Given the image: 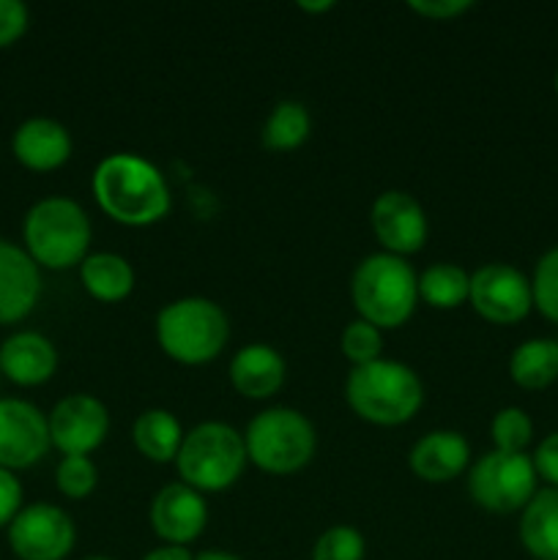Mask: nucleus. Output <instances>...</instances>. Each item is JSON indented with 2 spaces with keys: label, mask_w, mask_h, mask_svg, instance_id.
<instances>
[{
  "label": "nucleus",
  "mask_w": 558,
  "mask_h": 560,
  "mask_svg": "<svg viewBox=\"0 0 558 560\" xmlns=\"http://www.w3.org/2000/svg\"><path fill=\"white\" fill-rule=\"evenodd\" d=\"M91 191L96 206L124 228H151L173 208V195L162 170L131 151L104 156L93 170Z\"/></svg>",
  "instance_id": "f257e3e1"
},
{
  "label": "nucleus",
  "mask_w": 558,
  "mask_h": 560,
  "mask_svg": "<svg viewBox=\"0 0 558 560\" xmlns=\"http://www.w3.org/2000/svg\"><path fill=\"white\" fill-rule=\"evenodd\" d=\"M345 402L367 424L403 427L425 405V383L405 361L377 359L348 372Z\"/></svg>",
  "instance_id": "f03ea898"
},
{
  "label": "nucleus",
  "mask_w": 558,
  "mask_h": 560,
  "mask_svg": "<svg viewBox=\"0 0 558 560\" xmlns=\"http://www.w3.org/2000/svg\"><path fill=\"white\" fill-rule=\"evenodd\" d=\"M93 228L85 208L63 195L33 202L22 219V246L38 268L69 271L91 255Z\"/></svg>",
  "instance_id": "7ed1b4c3"
},
{
  "label": "nucleus",
  "mask_w": 558,
  "mask_h": 560,
  "mask_svg": "<svg viewBox=\"0 0 558 560\" xmlns=\"http://www.w3.org/2000/svg\"><path fill=\"white\" fill-rule=\"evenodd\" d=\"M350 299L361 320L375 328H399L410 320L419 304V273L408 257L375 252L356 266Z\"/></svg>",
  "instance_id": "20e7f679"
},
{
  "label": "nucleus",
  "mask_w": 558,
  "mask_h": 560,
  "mask_svg": "<svg viewBox=\"0 0 558 560\" xmlns=\"http://www.w3.org/2000/svg\"><path fill=\"white\" fill-rule=\"evenodd\" d=\"M230 339V317L206 295H184L164 304L156 315V342L167 359L202 366L222 355Z\"/></svg>",
  "instance_id": "39448f33"
},
{
  "label": "nucleus",
  "mask_w": 558,
  "mask_h": 560,
  "mask_svg": "<svg viewBox=\"0 0 558 560\" xmlns=\"http://www.w3.org/2000/svg\"><path fill=\"white\" fill-rule=\"evenodd\" d=\"M246 463L244 432L224 421H200L184 435L175 470L197 492H224L241 479Z\"/></svg>",
  "instance_id": "423d86ee"
},
{
  "label": "nucleus",
  "mask_w": 558,
  "mask_h": 560,
  "mask_svg": "<svg viewBox=\"0 0 558 560\" xmlns=\"http://www.w3.org/2000/svg\"><path fill=\"white\" fill-rule=\"evenodd\" d=\"M246 457L271 476L299 474L317 452V430L310 416L295 408H266L246 424Z\"/></svg>",
  "instance_id": "0eeeda50"
},
{
  "label": "nucleus",
  "mask_w": 558,
  "mask_h": 560,
  "mask_svg": "<svg viewBox=\"0 0 558 560\" xmlns=\"http://www.w3.org/2000/svg\"><path fill=\"white\" fill-rule=\"evenodd\" d=\"M539 490L531 454L487 452L470 465L468 495L479 509L492 514H514L528 506Z\"/></svg>",
  "instance_id": "6e6552de"
},
{
  "label": "nucleus",
  "mask_w": 558,
  "mask_h": 560,
  "mask_svg": "<svg viewBox=\"0 0 558 560\" xmlns=\"http://www.w3.org/2000/svg\"><path fill=\"white\" fill-rule=\"evenodd\" d=\"M11 552L20 560H66L74 552L77 525L55 503H25L5 528Z\"/></svg>",
  "instance_id": "1a4fd4ad"
},
{
  "label": "nucleus",
  "mask_w": 558,
  "mask_h": 560,
  "mask_svg": "<svg viewBox=\"0 0 558 560\" xmlns=\"http://www.w3.org/2000/svg\"><path fill=\"white\" fill-rule=\"evenodd\" d=\"M468 304L481 320L514 326L534 310L531 277L509 262H485L470 273Z\"/></svg>",
  "instance_id": "9d476101"
},
{
  "label": "nucleus",
  "mask_w": 558,
  "mask_h": 560,
  "mask_svg": "<svg viewBox=\"0 0 558 560\" xmlns=\"http://www.w3.org/2000/svg\"><path fill=\"white\" fill-rule=\"evenodd\" d=\"M49 441L63 457H91L109 435V410L93 394H66L47 413Z\"/></svg>",
  "instance_id": "9b49d317"
},
{
  "label": "nucleus",
  "mask_w": 558,
  "mask_h": 560,
  "mask_svg": "<svg viewBox=\"0 0 558 560\" xmlns=\"http://www.w3.org/2000/svg\"><path fill=\"white\" fill-rule=\"evenodd\" d=\"M53 448L49 421L38 405L20 397H0V468L27 470Z\"/></svg>",
  "instance_id": "f8f14e48"
},
{
  "label": "nucleus",
  "mask_w": 558,
  "mask_h": 560,
  "mask_svg": "<svg viewBox=\"0 0 558 560\" xmlns=\"http://www.w3.org/2000/svg\"><path fill=\"white\" fill-rule=\"evenodd\" d=\"M370 224L381 252L397 257L421 252L430 235L425 208L410 191L403 189H386L375 197L370 208Z\"/></svg>",
  "instance_id": "ddd939ff"
},
{
  "label": "nucleus",
  "mask_w": 558,
  "mask_h": 560,
  "mask_svg": "<svg viewBox=\"0 0 558 560\" xmlns=\"http://www.w3.org/2000/svg\"><path fill=\"white\" fill-rule=\"evenodd\" d=\"M148 523L164 545L189 547L208 525V503L202 492L184 481L164 485L148 506Z\"/></svg>",
  "instance_id": "4468645a"
},
{
  "label": "nucleus",
  "mask_w": 558,
  "mask_h": 560,
  "mask_svg": "<svg viewBox=\"0 0 558 560\" xmlns=\"http://www.w3.org/2000/svg\"><path fill=\"white\" fill-rule=\"evenodd\" d=\"M42 268L25 246L0 235V326H16L42 301Z\"/></svg>",
  "instance_id": "2eb2a0df"
},
{
  "label": "nucleus",
  "mask_w": 558,
  "mask_h": 560,
  "mask_svg": "<svg viewBox=\"0 0 558 560\" xmlns=\"http://www.w3.org/2000/svg\"><path fill=\"white\" fill-rule=\"evenodd\" d=\"M58 361L60 355L55 342L38 331L22 328L0 342V377L14 386H44L58 372Z\"/></svg>",
  "instance_id": "dca6fc26"
},
{
  "label": "nucleus",
  "mask_w": 558,
  "mask_h": 560,
  "mask_svg": "<svg viewBox=\"0 0 558 560\" xmlns=\"http://www.w3.org/2000/svg\"><path fill=\"white\" fill-rule=\"evenodd\" d=\"M74 151L69 129L60 120L36 115V118L22 120L11 135V153L16 162L33 173H53L63 167Z\"/></svg>",
  "instance_id": "f3484780"
},
{
  "label": "nucleus",
  "mask_w": 558,
  "mask_h": 560,
  "mask_svg": "<svg viewBox=\"0 0 558 560\" xmlns=\"http://www.w3.org/2000/svg\"><path fill=\"white\" fill-rule=\"evenodd\" d=\"M408 468L427 485H446L470 468V443L463 432L432 430L408 452Z\"/></svg>",
  "instance_id": "a211bd4d"
},
{
  "label": "nucleus",
  "mask_w": 558,
  "mask_h": 560,
  "mask_svg": "<svg viewBox=\"0 0 558 560\" xmlns=\"http://www.w3.org/2000/svg\"><path fill=\"white\" fill-rule=\"evenodd\" d=\"M230 383L246 399H268L284 386L288 364L274 345L249 342L230 359Z\"/></svg>",
  "instance_id": "6ab92c4d"
},
{
  "label": "nucleus",
  "mask_w": 558,
  "mask_h": 560,
  "mask_svg": "<svg viewBox=\"0 0 558 560\" xmlns=\"http://www.w3.org/2000/svg\"><path fill=\"white\" fill-rule=\"evenodd\" d=\"M520 545L534 560H558V490L542 487L520 512Z\"/></svg>",
  "instance_id": "aec40b11"
},
{
  "label": "nucleus",
  "mask_w": 558,
  "mask_h": 560,
  "mask_svg": "<svg viewBox=\"0 0 558 560\" xmlns=\"http://www.w3.org/2000/svg\"><path fill=\"white\" fill-rule=\"evenodd\" d=\"M80 282L91 299L102 304H118L135 290V268L118 252H91L80 262Z\"/></svg>",
  "instance_id": "412c9836"
},
{
  "label": "nucleus",
  "mask_w": 558,
  "mask_h": 560,
  "mask_svg": "<svg viewBox=\"0 0 558 560\" xmlns=\"http://www.w3.org/2000/svg\"><path fill=\"white\" fill-rule=\"evenodd\" d=\"M184 435L186 432L181 427L178 416L164 408L142 410L135 419V427H131V441H135L137 452L156 465L175 463Z\"/></svg>",
  "instance_id": "4be33fe9"
},
{
  "label": "nucleus",
  "mask_w": 558,
  "mask_h": 560,
  "mask_svg": "<svg viewBox=\"0 0 558 560\" xmlns=\"http://www.w3.org/2000/svg\"><path fill=\"white\" fill-rule=\"evenodd\" d=\"M509 377L525 392H542L558 381V339L534 337L509 355Z\"/></svg>",
  "instance_id": "5701e85b"
},
{
  "label": "nucleus",
  "mask_w": 558,
  "mask_h": 560,
  "mask_svg": "<svg viewBox=\"0 0 558 560\" xmlns=\"http://www.w3.org/2000/svg\"><path fill=\"white\" fill-rule=\"evenodd\" d=\"M312 135V115L295 98H282L271 107L266 124H263L260 140L268 151L288 153L304 145Z\"/></svg>",
  "instance_id": "b1692460"
},
{
  "label": "nucleus",
  "mask_w": 558,
  "mask_h": 560,
  "mask_svg": "<svg viewBox=\"0 0 558 560\" xmlns=\"http://www.w3.org/2000/svg\"><path fill=\"white\" fill-rule=\"evenodd\" d=\"M470 273L454 262H432L419 273V299L435 310H457L468 304Z\"/></svg>",
  "instance_id": "393cba45"
},
{
  "label": "nucleus",
  "mask_w": 558,
  "mask_h": 560,
  "mask_svg": "<svg viewBox=\"0 0 558 560\" xmlns=\"http://www.w3.org/2000/svg\"><path fill=\"white\" fill-rule=\"evenodd\" d=\"M490 438L496 452L525 454V448L534 441V421L518 405L501 408L490 421Z\"/></svg>",
  "instance_id": "a878e982"
},
{
  "label": "nucleus",
  "mask_w": 558,
  "mask_h": 560,
  "mask_svg": "<svg viewBox=\"0 0 558 560\" xmlns=\"http://www.w3.org/2000/svg\"><path fill=\"white\" fill-rule=\"evenodd\" d=\"M531 293H534V310L558 326V246H550L536 260L531 273Z\"/></svg>",
  "instance_id": "bb28decb"
},
{
  "label": "nucleus",
  "mask_w": 558,
  "mask_h": 560,
  "mask_svg": "<svg viewBox=\"0 0 558 560\" xmlns=\"http://www.w3.org/2000/svg\"><path fill=\"white\" fill-rule=\"evenodd\" d=\"M339 350H342V355L353 366L372 364V361L383 359V331L372 326V323L356 317V320H350L348 326L342 328Z\"/></svg>",
  "instance_id": "cd10ccee"
},
{
  "label": "nucleus",
  "mask_w": 558,
  "mask_h": 560,
  "mask_svg": "<svg viewBox=\"0 0 558 560\" xmlns=\"http://www.w3.org/2000/svg\"><path fill=\"white\" fill-rule=\"evenodd\" d=\"M367 539L353 525H332L312 547V560H364Z\"/></svg>",
  "instance_id": "c85d7f7f"
},
{
  "label": "nucleus",
  "mask_w": 558,
  "mask_h": 560,
  "mask_svg": "<svg viewBox=\"0 0 558 560\" xmlns=\"http://www.w3.org/2000/svg\"><path fill=\"white\" fill-rule=\"evenodd\" d=\"M98 485V468L91 457H63L55 468V487L69 501H85Z\"/></svg>",
  "instance_id": "c756f323"
},
{
  "label": "nucleus",
  "mask_w": 558,
  "mask_h": 560,
  "mask_svg": "<svg viewBox=\"0 0 558 560\" xmlns=\"http://www.w3.org/2000/svg\"><path fill=\"white\" fill-rule=\"evenodd\" d=\"M31 25V11L22 0H0V49L20 42Z\"/></svg>",
  "instance_id": "7c9ffc66"
},
{
  "label": "nucleus",
  "mask_w": 558,
  "mask_h": 560,
  "mask_svg": "<svg viewBox=\"0 0 558 560\" xmlns=\"http://www.w3.org/2000/svg\"><path fill=\"white\" fill-rule=\"evenodd\" d=\"M531 463H534L539 481H545L547 487L558 490V432H550V435H545L536 443L534 454H531Z\"/></svg>",
  "instance_id": "2f4dec72"
},
{
  "label": "nucleus",
  "mask_w": 558,
  "mask_h": 560,
  "mask_svg": "<svg viewBox=\"0 0 558 560\" xmlns=\"http://www.w3.org/2000/svg\"><path fill=\"white\" fill-rule=\"evenodd\" d=\"M22 506H25V490H22V481L16 479V474L0 468V530L9 528L11 520L20 514Z\"/></svg>",
  "instance_id": "473e14b6"
},
{
  "label": "nucleus",
  "mask_w": 558,
  "mask_h": 560,
  "mask_svg": "<svg viewBox=\"0 0 558 560\" xmlns=\"http://www.w3.org/2000/svg\"><path fill=\"white\" fill-rule=\"evenodd\" d=\"M408 9L432 22H449L474 9L470 0H408Z\"/></svg>",
  "instance_id": "72a5a7b5"
},
{
  "label": "nucleus",
  "mask_w": 558,
  "mask_h": 560,
  "mask_svg": "<svg viewBox=\"0 0 558 560\" xmlns=\"http://www.w3.org/2000/svg\"><path fill=\"white\" fill-rule=\"evenodd\" d=\"M140 560H195L189 547H175V545H162L148 550Z\"/></svg>",
  "instance_id": "f704fd0d"
},
{
  "label": "nucleus",
  "mask_w": 558,
  "mask_h": 560,
  "mask_svg": "<svg viewBox=\"0 0 558 560\" xmlns=\"http://www.w3.org/2000/svg\"><path fill=\"white\" fill-rule=\"evenodd\" d=\"M295 5H299L301 11H312V14H321V11H332L337 3H334V0H299Z\"/></svg>",
  "instance_id": "c9c22d12"
},
{
  "label": "nucleus",
  "mask_w": 558,
  "mask_h": 560,
  "mask_svg": "<svg viewBox=\"0 0 558 560\" xmlns=\"http://www.w3.org/2000/svg\"><path fill=\"white\" fill-rule=\"evenodd\" d=\"M195 560H244V558L233 556V552H224V550H206V552H200V556H195Z\"/></svg>",
  "instance_id": "e433bc0d"
},
{
  "label": "nucleus",
  "mask_w": 558,
  "mask_h": 560,
  "mask_svg": "<svg viewBox=\"0 0 558 560\" xmlns=\"http://www.w3.org/2000/svg\"><path fill=\"white\" fill-rule=\"evenodd\" d=\"M82 560H115V558H107V556H88V558H82Z\"/></svg>",
  "instance_id": "4c0bfd02"
},
{
  "label": "nucleus",
  "mask_w": 558,
  "mask_h": 560,
  "mask_svg": "<svg viewBox=\"0 0 558 560\" xmlns=\"http://www.w3.org/2000/svg\"><path fill=\"white\" fill-rule=\"evenodd\" d=\"M553 91H556V96H558V69H556V74H553Z\"/></svg>",
  "instance_id": "58836bf2"
}]
</instances>
